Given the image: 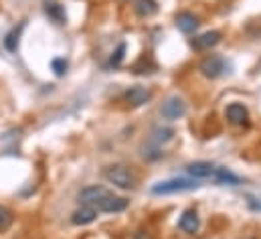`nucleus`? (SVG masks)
<instances>
[{"label":"nucleus","mask_w":261,"mask_h":239,"mask_svg":"<svg viewBox=\"0 0 261 239\" xmlns=\"http://www.w3.org/2000/svg\"><path fill=\"white\" fill-rule=\"evenodd\" d=\"M103 177L106 180H110L114 186L118 188H124V190H132L136 186V177L128 166L124 164H114V166H108L103 171Z\"/></svg>","instance_id":"f257e3e1"},{"label":"nucleus","mask_w":261,"mask_h":239,"mask_svg":"<svg viewBox=\"0 0 261 239\" xmlns=\"http://www.w3.org/2000/svg\"><path fill=\"white\" fill-rule=\"evenodd\" d=\"M198 186L196 180L191 179H170L164 182H158L152 186L154 195H172V193H185V190H193Z\"/></svg>","instance_id":"f03ea898"},{"label":"nucleus","mask_w":261,"mask_h":239,"mask_svg":"<svg viewBox=\"0 0 261 239\" xmlns=\"http://www.w3.org/2000/svg\"><path fill=\"white\" fill-rule=\"evenodd\" d=\"M110 195V190L108 188H103V186H87V188H83L81 193H79V203L83 205V207H97L106 197Z\"/></svg>","instance_id":"7ed1b4c3"},{"label":"nucleus","mask_w":261,"mask_h":239,"mask_svg":"<svg viewBox=\"0 0 261 239\" xmlns=\"http://www.w3.org/2000/svg\"><path fill=\"white\" fill-rule=\"evenodd\" d=\"M198 71L204 77H208V79H217L225 71V61L221 59V57H217V55H208V57H204V59L200 61Z\"/></svg>","instance_id":"20e7f679"},{"label":"nucleus","mask_w":261,"mask_h":239,"mask_svg":"<svg viewBox=\"0 0 261 239\" xmlns=\"http://www.w3.org/2000/svg\"><path fill=\"white\" fill-rule=\"evenodd\" d=\"M160 114L162 118L166 119H178L187 114V104L180 100V98H168L162 108H160Z\"/></svg>","instance_id":"39448f33"},{"label":"nucleus","mask_w":261,"mask_h":239,"mask_svg":"<svg viewBox=\"0 0 261 239\" xmlns=\"http://www.w3.org/2000/svg\"><path fill=\"white\" fill-rule=\"evenodd\" d=\"M128 209V201L124 197H114L112 193L95 207V211H101V213H122Z\"/></svg>","instance_id":"423d86ee"},{"label":"nucleus","mask_w":261,"mask_h":239,"mask_svg":"<svg viewBox=\"0 0 261 239\" xmlns=\"http://www.w3.org/2000/svg\"><path fill=\"white\" fill-rule=\"evenodd\" d=\"M152 98V91L148 87H142V85H134L126 91V100L132 108H138V106H144L146 102H150Z\"/></svg>","instance_id":"0eeeda50"},{"label":"nucleus","mask_w":261,"mask_h":239,"mask_svg":"<svg viewBox=\"0 0 261 239\" xmlns=\"http://www.w3.org/2000/svg\"><path fill=\"white\" fill-rule=\"evenodd\" d=\"M219 41H221V33L219 31H208V33H202L200 37H195L191 41V45L196 51H204V49H211V47L219 45Z\"/></svg>","instance_id":"6e6552de"},{"label":"nucleus","mask_w":261,"mask_h":239,"mask_svg":"<svg viewBox=\"0 0 261 239\" xmlns=\"http://www.w3.org/2000/svg\"><path fill=\"white\" fill-rule=\"evenodd\" d=\"M215 169H217L215 164L204 162V160H198V162H191V164L187 166V173H189L191 177H195V179H213Z\"/></svg>","instance_id":"1a4fd4ad"},{"label":"nucleus","mask_w":261,"mask_h":239,"mask_svg":"<svg viewBox=\"0 0 261 239\" xmlns=\"http://www.w3.org/2000/svg\"><path fill=\"white\" fill-rule=\"evenodd\" d=\"M43 4H45V12H47V16H49L55 25H65L67 14H65L63 4H59L57 0H45Z\"/></svg>","instance_id":"9d476101"},{"label":"nucleus","mask_w":261,"mask_h":239,"mask_svg":"<svg viewBox=\"0 0 261 239\" xmlns=\"http://www.w3.org/2000/svg\"><path fill=\"white\" fill-rule=\"evenodd\" d=\"M198 18H196L193 12H180V14H176V27H178V31H182L185 35H191V33H195L196 29H198Z\"/></svg>","instance_id":"9b49d317"},{"label":"nucleus","mask_w":261,"mask_h":239,"mask_svg":"<svg viewBox=\"0 0 261 239\" xmlns=\"http://www.w3.org/2000/svg\"><path fill=\"white\" fill-rule=\"evenodd\" d=\"M227 118H229L231 124L241 126V124H247L249 114H247V108H245V106H241V104H231V106L227 108Z\"/></svg>","instance_id":"f8f14e48"},{"label":"nucleus","mask_w":261,"mask_h":239,"mask_svg":"<svg viewBox=\"0 0 261 239\" xmlns=\"http://www.w3.org/2000/svg\"><path fill=\"white\" fill-rule=\"evenodd\" d=\"M178 227L185 231V233H196L198 231V215H196L193 209H189V211H185L182 213V217H180V221H178Z\"/></svg>","instance_id":"ddd939ff"},{"label":"nucleus","mask_w":261,"mask_h":239,"mask_svg":"<svg viewBox=\"0 0 261 239\" xmlns=\"http://www.w3.org/2000/svg\"><path fill=\"white\" fill-rule=\"evenodd\" d=\"M95 217H97V211H95L93 207H83V205H81V209L73 213L71 221H73V225H87V223H91Z\"/></svg>","instance_id":"4468645a"},{"label":"nucleus","mask_w":261,"mask_h":239,"mask_svg":"<svg viewBox=\"0 0 261 239\" xmlns=\"http://www.w3.org/2000/svg\"><path fill=\"white\" fill-rule=\"evenodd\" d=\"M134 10H136L138 16L148 18V16H152V14L158 12V4H156V0H138L136 6H134Z\"/></svg>","instance_id":"2eb2a0df"},{"label":"nucleus","mask_w":261,"mask_h":239,"mask_svg":"<svg viewBox=\"0 0 261 239\" xmlns=\"http://www.w3.org/2000/svg\"><path fill=\"white\" fill-rule=\"evenodd\" d=\"M22 29H24V22H20L18 25V29H12L6 37H4V47H6V51H10V53H14L16 49H18V43H20V33H22Z\"/></svg>","instance_id":"dca6fc26"},{"label":"nucleus","mask_w":261,"mask_h":239,"mask_svg":"<svg viewBox=\"0 0 261 239\" xmlns=\"http://www.w3.org/2000/svg\"><path fill=\"white\" fill-rule=\"evenodd\" d=\"M213 179L215 182H219V184H239V177H235L233 173H229L227 169H215V175H213Z\"/></svg>","instance_id":"f3484780"},{"label":"nucleus","mask_w":261,"mask_h":239,"mask_svg":"<svg viewBox=\"0 0 261 239\" xmlns=\"http://www.w3.org/2000/svg\"><path fill=\"white\" fill-rule=\"evenodd\" d=\"M124 55H126V45H124V43H120V45H118V49H116V51L112 53V57H110V65H112V67L122 65Z\"/></svg>","instance_id":"a211bd4d"},{"label":"nucleus","mask_w":261,"mask_h":239,"mask_svg":"<svg viewBox=\"0 0 261 239\" xmlns=\"http://www.w3.org/2000/svg\"><path fill=\"white\" fill-rule=\"evenodd\" d=\"M12 225V213L0 205V231H6Z\"/></svg>","instance_id":"6ab92c4d"},{"label":"nucleus","mask_w":261,"mask_h":239,"mask_svg":"<svg viewBox=\"0 0 261 239\" xmlns=\"http://www.w3.org/2000/svg\"><path fill=\"white\" fill-rule=\"evenodd\" d=\"M154 136H156V142H168V140H172L174 130L172 128H156Z\"/></svg>","instance_id":"aec40b11"},{"label":"nucleus","mask_w":261,"mask_h":239,"mask_svg":"<svg viewBox=\"0 0 261 239\" xmlns=\"http://www.w3.org/2000/svg\"><path fill=\"white\" fill-rule=\"evenodd\" d=\"M51 67H53L55 75H57V77H61V75H65V71H67V67H69V63H67V59H63V57H57V59L51 61Z\"/></svg>","instance_id":"412c9836"},{"label":"nucleus","mask_w":261,"mask_h":239,"mask_svg":"<svg viewBox=\"0 0 261 239\" xmlns=\"http://www.w3.org/2000/svg\"><path fill=\"white\" fill-rule=\"evenodd\" d=\"M134 239H154L148 231H138L136 235H134Z\"/></svg>","instance_id":"4be33fe9"},{"label":"nucleus","mask_w":261,"mask_h":239,"mask_svg":"<svg viewBox=\"0 0 261 239\" xmlns=\"http://www.w3.org/2000/svg\"><path fill=\"white\" fill-rule=\"evenodd\" d=\"M243 239H255V237H243Z\"/></svg>","instance_id":"5701e85b"}]
</instances>
